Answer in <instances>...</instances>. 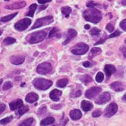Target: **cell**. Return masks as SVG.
Returning <instances> with one entry per match:
<instances>
[{
	"mask_svg": "<svg viewBox=\"0 0 126 126\" xmlns=\"http://www.w3.org/2000/svg\"><path fill=\"white\" fill-rule=\"evenodd\" d=\"M84 18L90 22L97 23L102 19L101 13L97 9L95 8H88L83 13Z\"/></svg>",
	"mask_w": 126,
	"mask_h": 126,
	"instance_id": "6da1fadb",
	"label": "cell"
},
{
	"mask_svg": "<svg viewBox=\"0 0 126 126\" xmlns=\"http://www.w3.org/2000/svg\"><path fill=\"white\" fill-rule=\"evenodd\" d=\"M46 32L44 31H38L33 32L32 34H30L26 36V41L31 44H35L40 43L42 41L44 40V38L46 36Z\"/></svg>",
	"mask_w": 126,
	"mask_h": 126,
	"instance_id": "7a4b0ae2",
	"label": "cell"
},
{
	"mask_svg": "<svg viewBox=\"0 0 126 126\" xmlns=\"http://www.w3.org/2000/svg\"><path fill=\"white\" fill-rule=\"evenodd\" d=\"M33 84L38 90L45 91L49 88L53 84V82L51 80L43 78H36L33 81Z\"/></svg>",
	"mask_w": 126,
	"mask_h": 126,
	"instance_id": "3957f363",
	"label": "cell"
},
{
	"mask_svg": "<svg viewBox=\"0 0 126 126\" xmlns=\"http://www.w3.org/2000/svg\"><path fill=\"white\" fill-rule=\"evenodd\" d=\"M54 21V18L52 16H45L43 18H41V19H37L34 23V25L32 27V30L36 28H41L43 25H47L50 24Z\"/></svg>",
	"mask_w": 126,
	"mask_h": 126,
	"instance_id": "277c9868",
	"label": "cell"
},
{
	"mask_svg": "<svg viewBox=\"0 0 126 126\" xmlns=\"http://www.w3.org/2000/svg\"><path fill=\"white\" fill-rule=\"evenodd\" d=\"M88 49H89V47L88 45L83 43H79L73 47V48L71 49V52L73 54L80 56V55L85 54L88 51Z\"/></svg>",
	"mask_w": 126,
	"mask_h": 126,
	"instance_id": "5b68a950",
	"label": "cell"
},
{
	"mask_svg": "<svg viewBox=\"0 0 126 126\" xmlns=\"http://www.w3.org/2000/svg\"><path fill=\"white\" fill-rule=\"evenodd\" d=\"M31 24V20L25 18L16 22L15 25V28L18 31H23L29 27V25Z\"/></svg>",
	"mask_w": 126,
	"mask_h": 126,
	"instance_id": "8992f818",
	"label": "cell"
},
{
	"mask_svg": "<svg viewBox=\"0 0 126 126\" xmlns=\"http://www.w3.org/2000/svg\"><path fill=\"white\" fill-rule=\"evenodd\" d=\"M117 110H118V106L115 103H111V104L106 108V109L105 110L104 112V116L106 117H112L115 114L117 113Z\"/></svg>",
	"mask_w": 126,
	"mask_h": 126,
	"instance_id": "52a82bcc",
	"label": "cell"
},
{
	"mask_svg": "<svg viewBox=\"0 0 126 126\" xmlns=\"http://www.w3.org/2000/svg\"><path fill=\"white\" fill-rule=\"evenodd\" d=\"M52 69V66L50 63H42L41 64H39L37 66L36 69V71L39 74H42V75H45L47 73H49Z\"/></svg>",
	"mask_w": 126,
	"mask_h": 126,
	"instance_id": "ba28073f",
	"label": "cell"
},
{
	"mask_svg": "<svg viewBox=\"0 0 126 126\" xmlns=\"http://www.w3.org/2000/svg\"><path fill=\"white\" fill-rule=\"evenodd\" d=\"M101 91V87H99V86L92 87V88H89L88 91H86L85 93V97L88 99H93L99 94Z\"/></svg>",
	"mask_w": 126,
	"mask_h": 126,
	"instance_id": "9c48e42d",
	"label": "cell"
},
{
	"mask_svg": "<svg viewBox=\"0 0 126 126\" xmlns=\"http://www.w3.org/2000/svg\"><path fill=\"white\" fill-rule=\"evenodd\" d=\"M110 98H111V96H110V94L108 93V92H105L104 93H102L101 94H100L99 97H98L97 99H95V103L97 104H104L107 103L110 100Z\"/></svg>",
	"mask_w": 126,
	"mask_h": 126,
	"instance_id": "30bf717a",
	"label": "cell"
},
{
	"mask_svg": "<svg viewBox=\"0 0 126 126\" xmlns=\"http://www.w3.org/2000/svg\"><path fill=\"white\" fill-rule=\"evenodd\" d=\"M26 5V2L24 1H16V2H14L13 3L11 4H8L6 5L5 8L7 9L10 10H15V9H20L22 8Z\"/></svg>",
	"mask_w": 126,
	"mask_h": 126,
	"instance_id": "8fae6325",
	"label": "cell"
},
{
	"mask_svg": "<svg viewBox=\"0 0 126 126\" xmlns=\"http://www.w3.org/2000/svg\"><path fill=\"white\" fill-rule=\"evenodd\" d=\"M25 60V57L22 55H15L10 57V62L13 64L18 65L22 64Z\"/></svg>",
	"mask_w": 126,
	"mask_h": 126,
	"instance_id": "7c38bea8",
	"label": "cell"
},
{
	"mask_svg": "<svg viewBox=\"0 0 126 126\" xmlns=\"http://www.w3.org/2000/svg\"><path fill=\"white\" fill-rule=\"evenodd\" d=\"M77 34H78V33H77L76 30H75L74 29H69L68 32H67L66 38L65 39V41H64L63 45H66L67 43H69L73 38H74L76 37Z\"/></svg>",
	"mask_w": 126,
	"mask_h": 126,
	"instance_id": "4fadbf2b",
	"label": "cell"
},
{
	"mask_svg": "<svg viewBox=\"0 0 126 126\" xmlns=\"http://www.w3.org/2000/svg\"><path fill=\"white\" fill-rule=\"evenodd\" d=\"M62 91H59L58 89H54L53 91H51L49 93V97L51 99H52L54 101H59L60 96L62 95Z\"/></svg>",
	"mask_w": 126,
	"mask_h": 126,
	"instance_id": "5bb4252c",
	"label": "cell"
},
{
	"mask_svg": "<svg viewBox=\"0 0 126 126\" xmlns=\"http://www.w3.org/2000/svg\"><path fill=\"white\" fill-rule=\"evenodd\" d=\"M110 87L112 89H113L114 91L117 92L123 91L125 89V85L123 84L122 82H115L112 83L110 84Z\"/></svg>",
	"mask_w": 126,
	"mask_h": 126,
	"instance_id": "9a60e30c",
	"label": "cell"
},
{
	"mask_svg": "<svg viewBox=\"0 0 126 126\" xmlns=\"http://www.w3.org/2000/svg\"><path fill=\"white\" fill-rule=\"evenodd\" d=\"M70 117L71 118V119L76 121V120H79L81 119L82 117V113L81 111L78 109H75V110H71L70 112Z\"/></svg>",
	"mask_w": 126,
	"mask_h": 126,
	"instance_id": "2e32d148",
	"label": "cell"
},
{
	"mask_svg": "<svg viewBox=\"0 0 126 126\" xmlns=\"http://www.w3.org/2000/svg\"><path fill=\"white\" fill-rule=\"evenodd\" d=\"M23 106V103L21 99H16L15 101H12L9 104V106L11 110H15L19 108H21Z\"/></svg>",
	"mask_w": 126,
	"mask_h": 126,
	"instance_id": "e0dca14e",
	"label": "cell"
},
{
	"mask_svg": "<svg viewBox=\"0 0 126 126\" xmlns=\"http://www.w3.org/2000/svg\"><path fill=\"white\" fill-rule=\"evenodd\" d=\"M104 71H105V73L107 76L108 78H109L111 76L112 74H113L116 71V68L115 66L112 65V64H107L105 66V68H104Z\"/></svg>",
	"mask_w": 126,
	"mask_h": 126,
	"instance_id": "ac0fdd59",
	"label": "cell"
},
{
	"mask_svg": "<svg viewBox=\"0 0 126 126\" xmlns=\"http://www.w3.org/2000/svg\"><path fill=\"white\" fill-rule=\"evenodd\" d=\"M38 99V94H36L34 93H30L29 94H27L26 97H25V101L28 103H34L36 101H37Z\"/></svg>",
	"mask_w": 126,
	"mask_h": 126,
	"instance_id": "d6986e66",
	"label": "cell"
},
{
	"mask_svg": "<svg viewBox=\"0 0 126 126\" xmlns=\"http://www.w3.org/2000/svg\"><path fill=\"white\" fill-rule=\"evenodd\" d=\"M81 108L85 112H88L89 110H91L93 108V104L92 103H91L90 101H86V100H84V101H82L81 103Z\"/></svg>",
	"mask_w": 126,
	"mask_h": 126,
	"instance_id": "ffe728a7",
	"label": "cell"
},
{
	"mask_svg": "<svg viewBox=\"0 0 126 126\" xmlns=\"http://www.w3.org/2000/svg\"><path fill=\"white\" fill-rule=\"evenodd\" d=\"M55 122V119L54 117H47L44 119H43L41 122V126H47L51 124H53Z\"/></svg>",
	"mask_w": 126,
	"mask_h": 126,
	"instance_id": "44dd1931",
	"label": "cell"
},
{
	"mask_svg": "<svg viewBox=\"0 0 126 126\" xmlns=\"http://www.w3.org/2000/svg\"><path fill=\"white\" fill-rule=\"evenodd\" d=\"M101 49L100 48H99V47H93L91 50V52H90V54H89V58H93L95 56L101 54Z\"/></svg>",
	"mask_w": 126,
	"mask_h": 126,
	"instance_id": "7402d4cb",
	"label": "cell"
},
{
	"mask_svg": "<svg viewBox=\"0 0 126 126\" xmlns=\"http://www.w3.org/2000/svg\"><path fill=\"white\" fill-rule=\"evenodd\" d=\"M37 8V5L36 3H33L29 7V12L25 15L29 16H31L32 17L34 16V14L35 10Z\"/></svg>",
	"mask_w": 126,
	"mask_h": 126,
	"instance_id": "603a6c76",
	"label": "cell"
},
{
	"mask_svg": "<svg viewBox=\"0 0 126 126\" xmlns=\"http://www.w3.org/2000/svg\"><path fill=\"white\" fill-rule=\"evenodd\" d=\"M71 11L72 10L69 6H64L61 8V12L63 13V15L66 17H68L69 16L70 14L71 13Z\"/></svg>",
	"mask_w": 126,
	"mask_h": 126,
	"instance_id": "cb8c5ba5",
	"label": "cell"
},
{
	"mask_svg": "<svg viewBox=\"0 0 126 126\" xmlns=\"http://www.w3.org/2000/svg\"><path fill=\"white\" fill-rule=\"evenodd\" d=\"M68 82H69L68 79H59V80L57 82L56 85L57 86H58V87H60V88H63V87H64V86H66L67 85Z\"/></svg>",
	"mask_w": 126,
	"mask_h": 126,
	"instance_id": "d4e9b609",
	"label": "cell"
},
{
	"mask_svg": "<svg viewBox=\"0 0 126 126\" xmlns=\"http://www.w3.org/2000/svg\"><path fill=\"white\" fill-rule=\"evenodd\" d=\"M82 94V90L80 88H76L73 89L71 93V97H79Z\"/></svg>",
	"mask_w": 126,
	"mask_h": 126,
	"instance_id": "484cf974",
	"label": "cell"
},
{
	"mask_svg": "<svg viewBox=\"0 0 126 126\" xmlns=\"http://www.w3.org/2000/svg\"><path fill=\"white\" fill-rule=\"evenodd\" d=\"M34 122V119L33 118H29L28 119L24 120L22 123H21L19 126H32Z\"/></svg>",
	"mask_w": 126,
	"mask_h": 126,
	"instance_id": "4316f807",
	"label": "cell"
},
{
	"mask_svg": "<svg viewBox=\"0 0 126 126\" xmlns=\"http://www.w3.org/2000/svg\"><path fill=\"white\" fill-rule=\"evenodd\" d=\"M80 80H81L84 84H88L90 82H92L93 79H92V78L91 76H88V75H84V76H83L82 77L80 78Z\"/></svg>",
	"mask_w": 126,
	"mask_h": 126,
	"instance_id": "83f0119b",
	"label": "cell"
},
{
	"mask_svg": "<svg viewBox=\"0 0 126 126\" xmlns=\"http://www.w3.org/2000/svg\"><path fill=\"white\" fill-rule=\"evenodd\" d=\"M18 15V13H13V14H11V15H9L6 16H3L2 17L1 19V21H2V22H6V21H8L10 20H11V19H13L15 16Z\"/></svg>",
	"mask_w": 126,
	"mask_h": 126,
	"instance_id": "f1b7e54d",
	"label": "cell"
},
{
	"mask_svg": "<svg viewBox=\"0 0 126 126\" xmlns=\"http://www.w3.org/2000/svg\"><path fill=\"white\" fill-rule=\"evenodd\" d=\"M29 110L30 109H29L28 106H23L21 108H19V114L20 116H22L23 114H24L26 112H28Z\"/></svg>",
	"mask_w": 126,
	"mask_h": 126,
	"instance_id": "f546056e",
	"label": "cell"
},
{
	"mask_svg": "<svg viewBox=\"0 0 126 126\" xmlns=\"http://www.w3.org/2000/svg\"><path fill=\"white\" fill-rule=\"evenodd\" d=\"M16 42V39L11 37H8L6 38L3 40V43L6 45H12L13 43H15Z\"/></svg>",
	"mask_w": 126,
	"mask_h": 126,
	"instance_id": "4dcf8cb0",
	"label": "cell"
},
{
	"mask_svg": "<svg viewBox=\"0 0 126 126\" xmlns=\"http://www.w3.org/2000/svg\"><path fill=\"white\" fill-rule=\"evenodd\" d=\"M13 119V116H10V117H8L6 118H5V119H1L0 121V123L1 124V125H6V124H8V123H9Z\"/></svg>",
	"mask_w": 126,
	"mask_h": 126,
	"instance_id": "1f68e13d",
	"label": "cell"
},
{
	"mask_svg": "<svg viewBox=\"0 0 126 126\" xmlns=\"http://www.w3.org/2000/svg\"><path fill=\"white\" fill-rule=\"evenodd\" d=\"M104 74H103V73L101 72H99L97 74V76L95 77V79H96V81L98 82V83H100L103 80H104Z\"/></svg>",
	"mask_w": 126,
	"mask_h": 126,
	"instance_id": "d6a6232c",
	"label": "cell"
},
{
	"mask_svg": "<svg viewBox=\"0 0 126 126\" xmlns=\"http://www.w3.org/2000/svg\"><path fill=\"white\" fill-rule=\"evenodd\" d=\"M13 87V84L10 82H5V84L3 85L2 89L3 91H7V90H9L10 88H11Z\"/></svg>",
	"mask_w": 126,
	"mask_h": 126,
	"instance_id": "836d02e7",
	"label": "cell"
},
{
	"mask_svg": "<svg viewBox=\"0 0 126 126\" xmlns=\"http://www.w3.org/2000/svg\"><path fill=\"white\" fill-rule=\"evenodd\" d=\"M100 32H101V30L97 28H93L90 32V34L92 36H97L100 33Z\"/></svg>",
	"mask_w": 126,
	"mask_h": 126,
	"instance_id": "e575fe53",
	"label": "cell"
},
{
	"mask_svg": "<svg viewBox=\"0 0 126 126\" xmlns=\"http://www.w3.org/2000/svg\"><path fill=\"white\" fill-rule=\"evenodd\" d=\"M121 34V32L119 30H115V32H113L112 34H111L108 36V38H113V37H116V36H119Z\"/></svg>",
	"mask_w": 126,
	"mask_h": 126,
	"instance_id": "d590c367",
	"label": "cell"
},
{
	"mask_svg": "<svg viewBox=\"0 0 126 126\" xmlns=\"http://www.w3.org/2000/svg\"><path fill=\"white\" fill-rule=\"evenodd\" d=\"M58 29L56 28H52V30H51L50 32H49V37H52V36H55V34H56L57 32H58Z\"/></svg>",
	"mask_w": 126,
	"mask_h": 126,
	"instance_id": "8d00e7d4",
	"label": "cell"
},
{
	"mask_svg": "<svg viewBox=\"0 0 126 126\" xmlns=\"http://www.w3.org/2000/svg\"><path fill=\"white\" fill-rule=\"evenodd\" d=\"M101 114H102V112H101V110H97L93 112L92 115H93V117H99V116H101Z\"/></svg>",
	"mask_w": 126,
	"mask_h": 126,
	"instance_id": "74e56055",
	"label": "cell"
},
{
	"mask_svg": "<svg viewBox=\"0 0 126 126\" xmlns=\"http://www.w3.org/2000/svg\"><path fill=\"white\" fill-rule=\"evenodd\" d=\"M120 27L121 28L126 32V19H124L120 23Z\"/></svg>",
	"mask_w": 126,
	"mask_h": 126,
	"instance_id": "f35d334b",
	"label": "cell"
},
{
	"mask_svg": "<svg viewBox=\"0 0 126 126\" xmlns=\"http://www.w3.org/2000/svg\"><path fill=\"white\" fill-rule=\"evenodd\" d=\"M97 6V3H94L93 1H88L86 3V6L89 8H94V7Z\"/></svg>",
	"mask_w": 126,
	"mask_h": 126,
	"instance_id": "ab89813d",
	"label": "cell"
},
{
	"mask_svg": "<svg viewBox=\"0 0 126 126\" xmlns=\"http://www.w3.org/2000/svg\"><path fill=\"white\" fill-rule=\"evenodd\" d=\"M106 29L108 31L110 32H112L114 31V26L111 23H108L106 27Z\"/></svg>",
	"mask_w": 126,
	"mask_h": 126,
	"instance_id": "60d3db41",
	"label": "cell"
},
{
	"mask_svg": "<svg viewBox=\"0 0 126 126\" xmlns=\"http://www.w3.org/2000/svg\"><path fill=\"white\" fill-rule=\"evenodd\" d=\"M120 50L122 51L123 56H124V57L126 58V47H122L120 49Z\"/></svg>",
	"mask_w": 126,
	"mask_h": 126,
	"instance_id": "b9f144b4",
	"label": "cell"
},
{
	"mask_svg": "<svg viewBox=\"0 0 126 126\" xmlns=\"http://www.w3.org/2000/svg\"><path fill=\"white\" fill-rule=\"evenodd\" d=\"M0 108H1V110H0V113L1 114L3 112V110H5V108H6V105L3 104H1V105H0Z\"/></svg>",
	"mask_w": 126,
	"mask_h": 126,
	"instance_id": "7bdbcfd3",
	"label": "cell"
},
{
	"mask_svg": "<svg viewBox=\"0 0 126 126\" xmlns=\"http://www.w3.org/2000/svg\"><path fill=\"white\" fill-rule=\"evenodd\" d=\"M106 40V38H102V39H101V40H99V41H98V42H97V43H96L94 44V45H97L101 44V43H104Z\"/></svg>",
	"mask_w": 126,
	"mask_h": 126,
	"instance_id": "ee69618b",
	"label": "cell"
},
{
	"mask_svg": "<svg viewBox=\"0 0 126 126\" xmlns=\"http://www.w3.org/2000/svg\"><path fill=\"white\" fill-rule=\"evenodd\" d=\"M51 0H38V2L41 4H43V3H48V2H50Z\"/></svg>",
	"mask_w": 126,
	"mask_h": 126,
	"instance_id": "f6af8a7d",
	"label": "cell"
},
{
	"mask_svg": "<svg viewBox=\"0 0 126 126\" xmlns=\"http://www.w3.org/2000/svg\"><path fill=\"white\" fill-rule=\"evenodd\" d=\"M91 63L88 62V61H86V62L83 63V66H84V67H89V66H91Z\"/></svg>",
	"mask_w": 126,
	"mask_h": 126,
	"instance_id": "bcb514c9",
	"label": "cell"
},
{
	"mask_svg": "<svg viewBox=\"0 0 126 126\" xmlns=\"http://www.w3.org/2000/svg\"><path fill=\"white\" fill-rule=\"evenodd\" d=\"M47 6H43L40 7V10H45L46 8H47Z\"/></svg>",
	"mask_w": 126,
	"mask_h": 126,
	"instance_id": "7dc6e473",
	"label": "cell"
},
{
	"mask_svg": "<svg viewBox=\"0 0 126 126\" xmlns=\"http://www.w3.org/2000/svg\"><path fill=\"white\" fill-rule=\"evenodd\" d=\"M122 99H123V101H126V94H124V96H123V98H122Z\"/></svg>",
	"mask_w": 126,
	"mask_h": 126,
	"instance_id": "c3c4849f",
	"label": "cell"
},
{
	"mask_svg": "<svg viewBox=\"0 0 126 126\" xmlns=\"http://www.w3.org/2000/svg\"><path fill=\"white\" fill-rule=\"evenodd\" d=\"M84 28H85V29H86V30H88V29L90 28V25H86Z\"/></svg>",
	"mask_w": 126,
	"mask_h": 126,
	"instance_id": "681fc988",
	"label": "cell"
},
{
	"mask_svg": "<svg viewBox=\"0 0 126 126\" xmlns=\"http://www.w3.org/2000/svg\"><path fill=\"white\" fill-rule=\"evenodd\" d=\"M122 4L123 5H126V1H122Z\"/></svg>",
	"mask_w": 126,
	"mask_h": 126,
	"instance_id": "f907efd6",
	"label": "cell"
},
{
	"mask_svg": "<svg viewBox=\"0 0 126 126\" xmlns=\"http://www.w3.org/2000/svg\"><path fill=\"white\" fill-rule=\"evenodd\" d=\"M125 43H126V40H125Z\"/></svg>",
	"mask_w": 126,
	"mask_h": 126,
	"instance_id": "816d5d0a",
	"label": "cell"
}]
</instances>
